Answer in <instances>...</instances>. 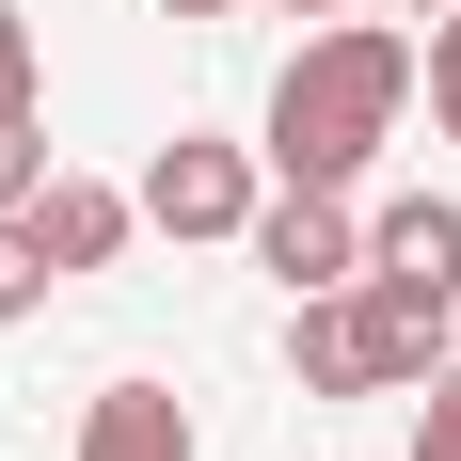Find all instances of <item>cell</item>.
<instances>
[{
    "mask_svg": "<svg viewBox=\"0 0 461 461\" xmlns=\"http://www.w3.org/2000/svg\"><path fill=\"white\" fill-rule=\"evenodd\" d=\"M398 112H414V32L382 16V0H350V16H319V32L286 48V80H271V176H319V191H350L398 143Z\"/></svg>",
    "mask_w": 461,
    "mask_h": 461,
    "instance_id": "1",
    "label": "cell"
},
{
    "mask_svg": "<svg viewBox=\"0 0 461 461\" xmlns=\"http://www.w3.org/2000/svg\"><path fill=\"white\" fill-rule=\"evenodd\" d=\"M255 207H271V176H255V143H223V128H176L143 159V223L159 239H255Z\"/></svg>",
    "mask_w": 461,
    "mask_h": 461,
    "instance_id": "2",
    "label": "cell"
},
{
    "mask_svg": "<svg viewBox=\"0 0 461 461\" xmlns=\"http://www.w3.org/2000/svg\"><path fill=\"white\" fill-rule=\"evenodd\" d=\"M255 271L303 303V286H350L366 271V207L350 191H319V176H271V207H255Z\"/></svg>",
    "mask_w": 461,
    "mask_h": 461,
    "instance_id": "3",
    "label": "cell"
},
{
    "mask_svg": "<svg viewBox=\"0 0 461 461\" xmlns=\"http://www.w3.org/2000/svg\"><path fill=\"white\" fill-rule=\"evenodd\" d=\"M350 319H366V366H382V398H414V382L446 366L461 303H446V286H414V271H350Z\"/></svg>",
    "mask_w": 461,
    "mask_h": 461,
    "instance_id": "4",
    "label": "cell"
},
{
    "mask_svg": "<svg viewBox=\"0 0 461 461\" xmlns=\"http://www.w3.org/2000/svg\"><path fill=\"white\" fill-rule=\"evenodd\" d=\"M32 239H48V271L80 286V271H112V255L143 239V191H112V176H64V159H48V191H32Z\"/></svg>",
    "mask_w": 461,
    "mask_h": 461,
    "instance_id": "5",
    "label": "cell"
},
{
    "mask_svg": "<svg viewBox=\"0 0 461 461\" xmlns=\"http://www.w3.org/2000/svg\"><path fill=\"white\" fill-rule=\"evenodd\" d=\"M286 382H303V398H382V366H366V319H350V286H303V303H286Z\"/></svg>",
    "mask_w": 461,
    "mask_h": 461,
    "instance_id": "6",
    "label": "cell"
},
{
    "mask_svg": "<svg viewBox=\"0 0 461 461\" xmlns=\"http://www.w3.org/2000/svg\"><path fill=\"white\" fill-rule=\"evenodd\" d=\"M366 271H414L461 303V191H382L366 207Z\"/></svg>",
    "mask_w": 461,
    "mask_h": 461,
    "instance_id": "7",
    "label": "cell"
},
{
    "mask_svg": "<svg viewBox=\"0 0 461 461\" xmlns=\"http://www.w3.org/2000/svg\"><path fill=\"white\" fill-rule=\"evenodd\" d=\"M80 461H191V398L176 382H95L80 398Z\"/></svg>",
    "mask_w": 461,
    "mask_h": 461,
    "instance_id": "8",
    "label": "cell"
},
{
    "mask_svg": "<svg viewBox=\"0 0 461 461\" xmlns=\"http://www.w3.org/2000/svg\"><path fill=\"white\" fill-rule=\"evenodd\" d=\"M48 286H64V271H48V239H32V207H0V334L32 319Z\"/></svg>",
    "mask_w": 461,
    "mask_h": 461,
    "instance_id": "9",
    "label": "cell"
},
{
    "mask_svg": "<svg viewBox=\"0 0 461 461\" xmlns=\"http://www.w3.org/2000/svg\"><path fill=\"white\" fill-rule=\"evenodd\" d=\"M0 112H48V32L0 0Z\"/></svg>",
    "mask_w": 461,
    "mask_h": 461,
    "instance_id": "10",
    "label": "cell"
},
{
    "mask_svg": "<svg viewBox=\"0 0 461 461\" xmlns=\"http://www.w3.org/2000/svg\"><path fill=\"white\" fill-rule=\"evenodd\" d=\"M414 95H429V128L461 143V16H429V48H414Z\"/></svg>",
    "mask_w": 461,
    "mask_h": 461,
    "instance_id": "11",
    "label": "cell"
},
{
    "mask_svg": "<svg viewBox=\"0 0 461 461\" xmlns=\"http://www.w3.org/2000/svg\"><path fill=\"white\" fill-rule=\"evenodd\" d=\"M414 461H461V350L414 382Z\"/></svg>",
    "mask_w": 461,
    "mask_h": 461,
    "instance_id": "12",
    "label": "cell"
},
{
    "mask_svg": "<svg viewBox=\"0 0 461 461\" xmlns=\"http://www.w3.org/2000/svg\"><path fill=\"white\" fill-rule=\"evenodd\" d=\"M48 191V112H0V207H32Z\"/></svg>",
    "mask_w": 461,
    "mask_h": 461,
    "instance_id": "13",
    "label": "cell"
},
{
    "mask_svg": "<svg viewBox=\"0 0 461 461\" xmlns=\"http://www.w3.org/2000/svg\"><path fill=\"white\" fill-rule=\"evenodd\" d=\"M159 16H255V0H159Z\"/></svg>",
    "mask_w": 461,
    "mask_h": 461,
    "instance_id": "14",
    "label": "cell"
},
{
    "mask_svg": "<svg viewBox=\"0 0 461 461\" xmlns=\"http://www.w3.org/2000/svg\"><path fill=\"white\" fill-rule=\"evenodd\" d=\"M255 16H350V0H255Z\"/></svg>",
    "mask_w": 461,
    "mask_h": 461,
    "instance_id": "15",
    "label": "cell"
},
{
    "mask_svg": "<svg viewBox=\"0 0 461 461\" xmlns=\"http://www.w3.org/2000/svg\"><path fill=\"white\" fill-rule=\"evenodd\" d=\"M382 16H461V0H382Z\"/></svg>",
    "mask_w": 461,
    "mask_h": 461,
    "instance_id": "16",
    "label": "cell"
}]
</instances>
